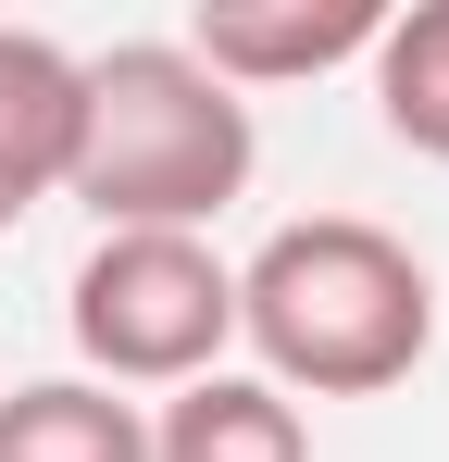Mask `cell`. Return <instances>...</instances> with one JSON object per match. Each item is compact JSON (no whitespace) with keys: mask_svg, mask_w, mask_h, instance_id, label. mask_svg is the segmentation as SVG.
<instances>
[{"mask_svg":"<svg viewBox=\"0 0 449 462\" xmlns=\"http://www.w3.org/2000/svg\"><path fill=\"white\" fill-rule=\"evenodd\" d=\"M237 350L288 400H387L437 350V263L374 213H299L237 263Z\"/></svg>","mask_w":449,"mask_h":462,"instance_id":"obj_1","label":"cell"},{"mask_svg":"<svg viewBox=\"0 0 449 462\" xmlns=\"http://www.w3.org/2000/svg\"><path fill=\"white\" fill-rule=\"evenodd\" d=\"M262 125L224 76L188 63V38H125L87 63L63 200L100 213V237H213L224 200H250Z\"/></svg>","mask_w":449,"mask_h":462,"instance_id":"obj_2","label":"cell"},{"mask_svg":"<svg viewBox=\"0 0 449 462\" xmlns=\"http://www.w3.org/2000/svg\"><path fill=\"white\" fill-rule=\"evenodd\" d=\"M63 337L75 375L100 387H200L237 350V263L213 237H87L63 288Z\"/></svg>","mask_w":449,"mask_h":462,"instance_id":"obj_3","label":"cell"},{"mask_svg":"<svg viewBox=\"0 0 449 462\" xmlns=\"http://www.w3.org/2000/svg\"><path fill=\"white\" fill-rule=\"evenodd\" d=\"M374 38H387V0H200L188 13V63L224 76L237 100L337 76V63H374Z\"/></svg>","mask_w":449,"mask_h":462,"instance_id":"obj_4","label":"cell"},{"mask_svg":"<svg viewBox=\"0 0 449 462\" xmlns=\"http://www.w3.org/2000/svg\"><path fill=\"white\" fill-rule=\"evenodd\" d=\"M75 113H87V63L38 25H0V237L38 200H63L75 175Z\"/></svg>","mask_w":449,"mask_h":462,"instance_id":"obj_5","label":"cell"},{"mask_svg":"<svg viewBox=\"0 0 449 462\" xmlns=\"http://www.w3.org/2000/svg\"><path fill=\"white\" fill-rule=\"evenodd\" d=\"M150 462H312V412L288 387H262L250 363H224L150 412Z\"/></svg>","mask_w":449,"mask_h":462,"instance_id":"obj_6","label":"cell"},{"mask_svg":"<svg viewBox=\"0 0 449 462\" xmlns=\"http://www.w3.org/2000/svg\"><path fill=\"white\" fill-rule=\"evenodd\" d=\"M0 462H150V412L100 375L0 387Z\"/></svg>","mask_w":449,"mask_h":462,"instance_id":"obj_7","label":"cell"},{"mask_svg":"<svg viewBox=\"0 0 449 462\" xmlns=\"http://www.w3.org/2000/svg\"><path fill=\"white\" fill-rule=\"evenodd\" d=\"M374 125L412 162H449V0L387 13V38H374Z\"/></svg>","mask_w":449,"mask_h":462,"instance_id":"obj_8","label":"cell"}]
</instances>
